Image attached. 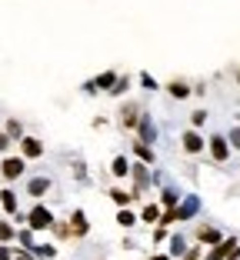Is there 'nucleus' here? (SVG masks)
<instances>
[{"label":"nucleus","instance_id":"f257e3e1","mask_svg":"<svg viewBox=\"0 0 240 260\" xmlns=\"http://www.w3.org/2000/svg\"><path fill=\"white\" fill-rule=\"evenodd\" d=\"M30 227H33V230L54 227V214H50L47 207H33V210H30Z\"/></svg>","mask_w":240,"mask_h":260},{"label":"nucleus","instance_id":"f03ea898","mask_svg":"<svg viewBox=\"0 0 240 260\" xmlns=\"http://www.w3.org/2000/svg\"><path fill=\"white\" fill-rule=\"evenodd\" d=\"M233 253H237V240H224V244H220L217 250L210 253L207 260H224V257H233Z\"/></svg>","mask_w":240,"mask_h":260},{"label":"nucleus","instance_id":"7ed1b4c3","mask_svg":"<svg viewBox=\"0 0 240 260\" xmlns=\"http://www.w3.org/2000/svg\"><path fill=\"white\" fill-rule=\"evenodd\" d=\"M20 174H23V160H20V157L4 160V177H7V180H14V177H20Z\"/></svg>","mask_w":240,"mask_h":260},{"label":"nucleus","instance_id":"20e7f679","mask_svg":"<svg viewBox=\"0 0 240 260\" xmlns=\"http://www.w3.org/2000/svg\"><path fill=\"white\" fill-rule=\"evenodd\" d=\"M210 153H214V160H227V153H230V150H227V140L214 137V140H210Z\"/></svg>","mask_w":240,"mask_h":260},{"label":"nucleus","instance_id":"39448f33","mask_svg":"<svg viewBox=\"0 0 240 260\" xmlns=\"http://www.w3.org/2000/svg\"><path fill=\"white\" fill-rule=\"evenodd\" d=\"M184 147H187L190 153L203 150V140H200V134H194V130H187V134H184Z\"/></svg>","mask_w":240,"mask_h":260},{"label":"nucleus","instance_id":"423d86ee","mask_svg":"<svg viewBox=\"0 0 240 260\" xmlns=\"http://www.w3.org/2000/svg\"><path fill=\"white\" fill-rule=\"evenodd\" d=\"M194 214H197V197H187L184 207L177 210V220H187V217H194Z\"/></svg>","mask_w":240,"mask_h":260},{"label":"nucleus","instance_id":"0eeeda50","mask_svg":"<svg viewBox=\"0 0 240 260\" xmlns=\"http://www.w3.org/2000/svg\"><path fill=\"white\" fill-rule=\"evenodd\" d=\"M140 137H144V144H154L157 130H154V123H150V117H144V120H140Z\"/></svg>","mask_w":240,"mask_h":260},{"label":"nucleus","instance_id":"6e6552de","mask_svg":"<svg viewBox=\"0 0 240 260\" xmlns=\"http://www.w3.org/2000/svg\"><path fill=\"white\" fill-rule=\"evenodd\" d=\"M74 234H77V237H84L87 234V217H84V210H74Z\"/></svg>","mask_w":240,"mask_h":260},{"label":"nucleus","instance_id":"1a4fd4ad","mask_svg":"<svg viewBox=\"0 0 240 260\" xmlns=\"http://www.w3.org/2000/svg\"><path fill=\"white\" fill-rule=\"evenodd\" d=\"M40 150H44V147H40V140H33V137L23 140V153H27V157H40Z\"/></svg>","mask_w":240,"mask_h":260},{"label":"nucleus","instance_id":"9d476101","mask_svg":"<svg viewBox=\"0 0 240 260\" xmlns=\"http://www.w3.org/2000/svg\"><path fill=\"white\" fill-rule=\"evenodd\" d=\"M47 187H50V180H47V177H37V180H30V193H33V197L47 193Z\"/></svg>","mask_w":240,"mask_h":260},{"label":"nucleus","instance_id":"9b49d317","mask_svg":"<svg viewBox=\"0 0 240 260\" xmlns=\"http://www.w3.org/2000/svg\"><path fill=\"white\" fill-rule=\"evenodd\" d=\"M0 204H4V210H7V214H14V210H17V197H14L10 190L0 193Z\"/></svg>","mask_w":240,"mask_h":260},{"label":"nucleus","instance_id":"f8f14e48","mask_svg":"<svg viewBox=\"0 0 240 260\" xmlns=\"http://www.w3.org/2000/svg\"><path fill=\"white\" fill-rule=\"evenodd\" d=\"M127 174H130V164H127L124 157H117L114 160V177H127Z\"/></svg>","mask_w":240,"mask_h":260},{"label":"nucleus","instance_id":"ddd939ff","mask_svg":"<svg viewBox=\"0 0 240 260\" xmlns=\"http://www.w3.org/2000/svg\"><path fill=\"white\" fill-rule=\"evenodd\" d=\"M33 253H37L40 260H50L57 253V247H50V244H40V247H33Z\"/></svg>","mask_w":240,"mask_h":260},{"label":"nucleus","instance_id":"4468645a","mask_svg":"<svg viewBox=\"0 0 240 260\" xmlns=\"http://www.w3.org/2000/svg\"><path fill=\"white\" fill-rule=\"evenodd\" d=\"M170 93H174L177 100H184L187 93H190V87H187V84H177V80H174V84H170Z\"/></svg>","mask_w":240,"mask_h":260},{"label":"nucleus","instance_id":"2eb2a0df","mask_svg":"<svg viewBox=\"0 0 240 260\" xmlns=\"http://www.w3.org/2000/svg\"><path fill=\"white\" fill-rule=\"evenodd\" d=\"M133 177H137V190H144V187H147V167H137Z\"/></svg>","mask_w":240,"mask_h":260},{"label":"nucleus","instance_id":"dca6fc26","mask_svg":"<svg viewBox=\"0 0 240 260\" xmlns=\"http://www.w3.org/2000/svg\"><path fill=\"white\" fill-rule=\"evenodd\" d=\"M137 157H140L144 164H150V160H154V153H150V147H147V144H137Z\"/></svg>","mask_w":240,"mask_h":260},{"label":"nucleus","instance_id":"f3484780","mask_svg":"<svg viewBox=\"0 0 240 260\" xmlns=\"http://www.w3.org/2000/svg\"><path fill=\"white\" fill-rule=\"evenodd\" d=\"M200 240H207V244H217V240H220V234H217L214 227H207V230H200Z\"/></svg>","mask_w":240,"mask_h":260},{"label":"nucleus","instance_id":"a211bd4d","mask_svg":"<svg viewBox=\"0 0 240 260\" xmlns=\"http://www.w3.org/2000/svg\"><path fill=\"white\" fill-rule=\"evenodd\" d=\"M117 223H124V227H133V214H130V210H120V214H117Z\"/></svg>","mask_w":240,"mask_h":260},{"label":"nucleus","instance_id":"6ab92c4d","mask_svg":"<svg viewBox=\"0 0 240 260\" xmlns=\"http://www.w3.org/2000/svg\"><path fill=\"white\" fill-rule=\"evenodd\" d=\"M144 220H147V223H154V220H157V207H154V204L144 207Z\"/></svg>","mask_w":240,"mask_h":260},{"label":"nucleus","instance_id":"aec40b11","mask_svg":"<svg viewBox=\"0 0 240 260\" xmlns=\"http://www.w3.org/2000/svg\"><path fill=\"white\" fill-rule=\"evenodd\" d=\"M170 253H174V257H177V253H184V240H180V237L170 240Z\"/></svg>","mask_w":240,"mask_h":260},{"label":"nucleus","instance_id":"412c9836","mask_svg":"<svg viewBox=\"0 0 240 260\" xmlns=\"http://www.w3.org/2000/svg\"><path fill=\"white\" fill-rule=\"evenodd\" d=\"M14 237V227L10 223H0V240H10Z\"/></svg>","mask_w":240,"mask_h":260},{"label":"nucleus","instance_id":"4be33fe9","mask_svg":"<svg viewBox=\"0 0 240 260\" xmlns=\"http://www.w3.org/2000/svg\"><path fill=\"white\" fill-rule=\"evenodd\" d=\"M110 197H114L117 204H127V200H130V193H124V190H110Z\"/></svg>","mask_w":240,"mask_h":260},{"label":"nucleus","instance_id":"5701e85b","mask_svg":"<svg viewBox=\"0 0 240 260\" xmlns=\"http://www.w3.org/2000/svg\"><path fill=\"white\" fill-rule=\"evenodd\" d=\"M163 204L174 207V204H177V193H174V190H163Z\"/></svg>","mask_w":240,"mask_h":260},{"label":"nucleus","instance_id":"b1692460","mask_svg":"<svg viewBox=\"0 0 240 260\" xmlns=\"http://www.w3.org/2000/svg\"><path fill=\"white\" fill-rule=\"evenodd\" d=\"M97 84H100V87H110V84H117V77H114V74H104Z\"/></svg>","mask_w":240,"mask_h":260},{"label":"nucleus","instance_id":"393cba45","mask_svg":"<svg viewBox=\"0 0 240 260\" xmlns=\"http://www.w3.org/2000/svg\"><path fill=\"white\" fill-rule=\"evenodd\" d=\"M190 120H194V123H197V127H200V123H203V120H207V114H203V110H197V114H190Z\"/></svg>","mask_w":240,"mask_h":260},{"label":"nucleus","instance_id":"a878e982","mask_svg":"<svg viewBox=\"0 0 240 260\" xmlns=\"http://www.w3.org/2000/svg\"><path fill=\"white\" fill-rule=\"evenodd\" d=\"M230 144H233V147H240V127H237V130H230Z\"/></svg>","mask_w":240,"mask_h":260},{"label":"nucleus","instance_id":"bb28decb","mask_svg":"<svg viewBox=\"0 0 240 260\" xmlns=\"http://www.w3.org/2000/svg\"><path fill=\"white\" fill-rule=\"evenodd\" d=\"M7 147H10V137H7V134H0V150H7Z\"/></svg>","mask_w":240,"mask_h":260},{"label":"nucleus","instance_id":"cd10ccee","mask_svg":"<svg viewBox=\"0 0 240 260\" xmlns=\"http://www.w3.org/2000/svg\"><path fill=\"white\" fill-rule=\"evenodd\" d=\"M10 257H14V253H10L7 247H0V260H10Z\"/></svg>","mask_w":240,"mask_h":260},{"label":"nucleus","instance_id":"c85d7f7f","mask_svg":"<svg viewBox=\"0 0 240 260\" xmlns=\"http://www.w3.org/2000/svg\"><path fill=\"white\" fill-rule=\"evenodd\" d=\"M184 260H197V250H187V257Z\"/></svg>","mask_w":240,"mask_h":260},{"label":"nucleus","instance_id":"c756f323","mask_svg":"<svg viewBox=\"0 0 240 260\" xmlns=\"http://www.w3.org/2000/svg\"><path fill=\"white\" fill-rule=\"evenodd\" d=\"M17 260H33V257H27V253H17Z\"/></svg>","mask_w":240,"mask_h":260},{"label":"nucleus","instance_id":"7c9ffc66","mask_svg":"<svg viewBox=\"0 0 240 260\" xmlns=\"http://www.w3.org/2000/svg\"><path fill=\"white\" fill-rule=\"evenodd\" d=\"M154 260H167V257H160V253H157V257H154Z\"/></svg>","mask_w":240,"mask_h":260},{"label":"nucleus","instance_id":"2f4dec72","mask_svg":"<svg viewBox=\"0 0 240 260\" xmlns=\"http://www.w3.org/2000/svg\"><path fill=\"white\" fill-rule=\"evenodd\" d=\"M237 80H240V74H237Z\"/></svg>","mask_w":240,"mask_h":260},{"label":"nucleus","instance_id":"473e14b6","mask_svg":"<svg viewBox=\"0 0 240 260\" xmlns=\"http://www.w3.org/2000/svg\"><path fill=\"white\" fill-rule=\"evenodd\" d=\"M237 260H240V257H237Z\"/></svg>","mask_w":240,"mask_h":260}]
</instances>
